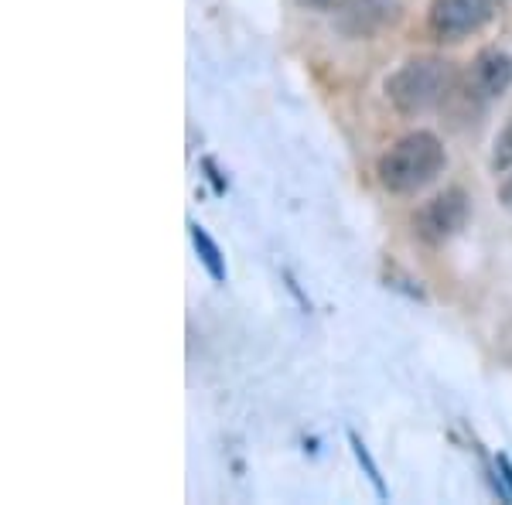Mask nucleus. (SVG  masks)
Returning <instances> with one entry per match:
<instances>
[{
	"instance_id": "9d476101",
	"label": "nucleus",
	"mask_w": 512,
	"mask_h": 505,
	"mask_svg": "<svg viewBox=\"0 0 512 505\" xmlns=\"http://www.w3.org/2000/svg\"><path fill=\"white\" fill-rule=\"evenodd\" d=\"M304 7H311V11H338V7H345L349 0H301Z\"/></svg>"
},
{
	"instance_id": "9b49d317",
	"label": "nucleus",
	"mask_w": 512,
	"mask_h": 505,
	"mask_svg": "<svg viewBox=\"0 0 512 505\" xmlns=\"http://www.w3.org/2000/svg\"><path fill=\"white\" fill-rule=\"evenodd\" d=\"M499 202L506 205V209L512 212V175H509V178H506V181H502V185H499Z\"/></svg>"
},
{
	"instance_id": "423d86ee",
	"label": "nucleus",
	"mask_w": 512,
	"mask_h": 505,
	"mask_svg": "<svg viewBox=\"0 0 512 505\" xmlns=\"http://www.w3.org/2000/svg\"><path fill=\"white\" fill-rule=\"evenodd\" d=\"M468 86H472V93L482 99L502 96L512 86V59L506 52H499V48L478 52L472 62V72H468Z\"/></svg>"
},
{
	"instance_id": "0eeeda50",
	"label": "nucleus",
	"mask_w": 512,
	"mask_h": 505,
	"mask_svg": "<svg viewBox=\"0 0 512 505\" xmlns=\"http://www.w3.org/2000/svg\"><path fill=\"white\" fill-rule=\"evenodd\" d=\"M192 243H195V250H198V260L205 263V270L212 273V280H226V260H222V253H219V246L212 243V236L205 233L198 222H192Z\"/></svg>"
},
{
	"instance_id": "f257e3e1",
	"label": "nucleus",
	"mask_w": 512,
	"mask_h": 505,
	"mask_svg": "<svg viewBox=\"0 0 512 505\" xmlns=\"http://www.w3.org/2000/svg\"><path fill=\"white\" fill-rule=\"evenodd\" d=\"M444 144L427 130L400 137L396 144L379 157L376 175L379 185L393 195H417L444 171Z\"/></svg>"
},
{
	"instance_id": "f03ea898",
	"label": "nucleus",
	"mask_w": 512,
	"mask_h": 505,
	"mask_svg": "<svg viewBox=\"0 0 512 505\" xmlns=\"http://www.w3.org/2000/svg\"><path fill=\"white\" fill-rule=\"evenodd\" d=\"M454 89V65L437 55H420V59L403 62L400 69L386 79L390 103L403 117H417L434 106H441Z\"/></svg>"
},
{
	"instance_id": "7ed1b4c3",
	"label": "nucleus",
	"mask_w": 512,
	"mask_h": 505,
	"mask_svg": "<svg viewBox=\"0 0 512 505\" xmlns=\"http://www.w3.org/2000/svg\"><path fill=\"white\" fill-rule=\"evenodd\" d=\"M468 215H472V198L461 188H448V192L434 195L431 202H424V209L417 212V236L424 243H444V239H451L454 233L465 229Z\"/></svg>"
},
{
	"instance_id": "20e7f679",
	"label": "nucleus",
	"mask_w": 512,
	"mask_h": 505,
	"mask_svg": "<svg viewBox=\"0 0 512 505\" xmlns=\"http://www.w3.org/2000/svg\"><path fill=\"white\" fill-rule=\"evenodd\" d=\"M495 4L499 0H434L427 24H431L434 38L441 41H461L475 35L482 24L492 21Z\"/></svg>"
},
{
	"instance_id": "6e6552de",
	"label": "nucleus",
	"mask_w": 512,
	"mask_h": 505,
	"mask_svg": "<svg viewBox=\"0 0 512 505\" xmlns=\"http://www.w3.org/2000/svg\"><path fill=\"white\" fill-rule=\"evenodd\" d=\"M349 441H352V451H355V461H359L362 468H366V475H369V482L376 485V492L379 495H386V485H383V478H379V468H376V461L369 458V451H366V444L359 441L355 434H349Z\"/></svg>"
},
{
	"instance_id": "f8f14e48",
	"label": "nucleus",
	"mask_w": 512,
	"mask_h": 505,
	"mask_svg": "<svg viewBox=\"0 0 512 505\" xmlns=\"http://www.w3.org/2000/svg\"><path fill=\"white\" fill-rule=\"evenodd\" d=\"M499 471H502V478L509 482V495H512V465H509L506 454H499Z\"/></svg>"
},
{
	"instance_id": "1a4fd4ad",
	"label": "nucleus",
	"mask_w": 512,
	"mask_h": 505,
	"mask_svg": "<svg viewBox=\"0 0 512 505\" xmlns=\"http://www.w3.org/2000/svg\"><path fill=\"white\" fill-rule=\"evenodd\" d=\"M492 164L502 171L512 168V120L502 127V134L495 137V154H492Z\"/></svg>"
},
{
	"instance_id": "39448f33",
	"label": "nucleus",
	"mask_w": 512,
	"mask_h": 505,
	"mask_svg": "<svg viewBox=\"0 0 512 505\" xmlns=\"http://www.w3.org/2000/svg\"><path fill=\"white\" fill-rule=\"evenodd\" d=\"M396 21H400V0H349L342 7L338 28L349 38H369Z\"/></svg>"
}]
</instances>
